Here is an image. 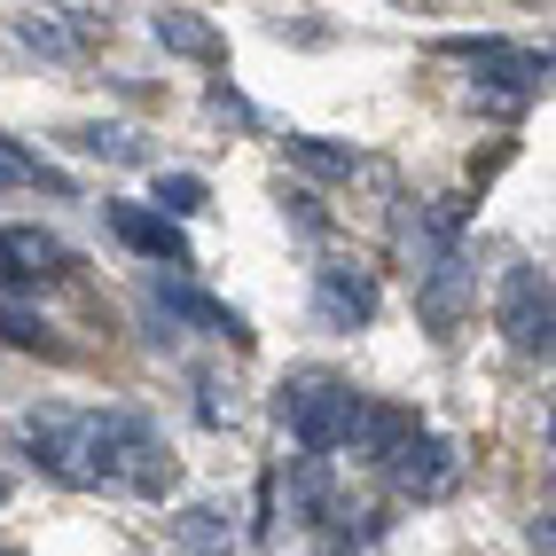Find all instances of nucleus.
Masks as SVG:
<instances>
[{
	"instance_id": "obj_2",
	"label": "nucleus",
	"mask_w": 556,
	"mask_h": 556,
	"mask_svg": "<svg viewBox=\"0 0 556 556\" xmlns=\"http://www.w3.org/2000/svg\"><path fill=\"white\" fill-rule=\"evenodd\" d=\"M282 424H290V439L314 455V463H329L345 447V431H353V407H361V392L345 384V377H329V368H299V377L282 384Z\"/></svg>"
},
{
	"instance_id": "obj_10",
	"label": "nucleus",
	"mask_w": 556,
	"mask_h": 556,
	"mask_svg": "<svg viewBox=\"0 0 556 556\" xmlns=\"http://www.w3.org/2000/svg\"><path fill=\"white\" fill-rule=\"evenodd\" d=\"M392 486H400V494H416V502H439V494L455 486V447L424 431L416 447H407V455L392 463Z\"/></svg>"
},
{
	"instance_id": "obj_7",
	"label": "nucleus",
	"mask_w": 556,
	"mask_h": 556,
	"mask_svg": "<svg viewBox=\"0 0 556 556\" xmlns=\"http://www.w3.org/2000/svg\"><path fill=\"white\" fill-rule=\"evenodd\" d=\"M455 55H470V71H486V87H509V94H533L548 79V55L502 48V40H455Z\"/></svg>"
},
{
	"instance_id": "obj_12",
	"label": "nucleus",
	"mask_w": 556,
	"mask_h": 556,
	"mask_svg": "<svg viewBox=\"0 0 556 556\" xmlns=\"http://www.w3.org/2000/svg\"><path fill=\"white\" fill-rule=\"evenodd\" d=\"M173 541L189 548V556H236L243 533H236V517L219 509V502H189V509L173 517Z\"/></svg>"
},
{
	"instance_id": "obj_4",
	"label": "nucleus",
	"mask_w": 556,
	"mask_h": 556,
	"mask_svg": "<svg viewBox=\"0 0 556 556\" xmlns=\"http://www.w3.org/2000/svg\"><path fill=\"white\" fill-rule=\"evenodd\" d=\"M548 321H556L548 275H541V267H509V275H502V329H509V345L548 361Z\"/></svg>"
},
{
	"instance_id": "obj_20",
	"label": "nucleus",
	"mask_w": 556,
	"mask_h": 556,
	"mask_svg": "<svg viewBox=\"0 0 556 556\" xmlns=\"http://www.w3.org/2000/svg\"><path fill=\"white\" fill-rule=\"evenodd\" d=\"M79 150H94V157H134V134H126V126H87Z\"/></svg>"
},
{
	"instance_id": "obj_13",
	"label": "nucleus",
	"mask_w": 556,
	"mask_h": 556,
	"mask_svg": "<svg viewBox=\"0 0 556 556\" xmlns=\"http://www.w3.org/2000/svg\"><path fill=\"white\" fill-rule=\"evenodd\" d=\"M150 31H157V48H165V55H204V63H212V55H228V40H219V31H212L197 9H157Z\"/></svg>"
},
{
	"instance_id": "obj_22",
	"label": "nucleus",
	"mask_w": 556,
	"mask_h": 556,
	"mask_svg": "<svg viewBox=\"0 0 556 556\" xmlns=\"http://www.w3.org/2000/svg\"><path fill=\"white\" fill-rule=\"evenodd\" d=\"M0 556H16V548H0Z\"/></svg>"
},
{
	"instance_id": "obj_15",
	"label": "nucleus",
	"mask_w": 556,
	"mask_h": 556,
	"mask_svg": "<svg viewBox=\"0 0 556 556\" xmlns=\"http://www.w3.org/2000/svg\"><path fill=\"white\" fill-rule=\"evenodd\" d=\"M290 509H299L306 526H321V517H329V463L299 455V470H290Z\"/></svg>"
},
{
	"instance_id": "obj_6",
	"label": "nucleus",
	"mask_w": 556,
	"mask_h": 556,
	"mask_svg": "<svg viewBox=\"0 0 556 556\" xmlns=\"http://www.w3.org/2000/svg\"><path fill=\"white\" fill-rule=\"evenodd\" d=\"M314 314L329 329H368L377 321V282H368L361 267H345V258H329V267L314 275Z\"/></svg>"
},
{
	"instance_id": "obj_16",
	"label": "nucleus",
	"mask_w": 556,
	"mask_h": 556,
	"mask_svg": "<svg viewBox=\"0 0 556 556\" xmlns=\"http://www.w3.org/2000/svg\"><path fill=\"white\" fill-rule=\"evenodd\" d=\"M204 212V180L197 173H157V219H189Z\"/></svg>"
},
{
	"instance_id": "obj_8",
	"label": "nucleus",
	"mask_w": 556,
	"mask_h": 556,
	"mask_svg": "<svg viewBox=\"0 0 556 556\" xmlns=\"http://www.w3.org/2000/svg\"><path fill=\"white\" fill-rule=\"evenodd\" d=\"M0 267H9V282H55L71 267V251L48 228H0Z\"/></svg>"
},
{
	"instance_id": "obj_9",
	"label": "nucleus",
	"mask_w": 556,
	"mask_h": 556,
	"mask_svg": "<svg viewBox=\"0 0 556 556\" xmlns=\"http://www.w3.org/2000/svg\"><path fill=\"white\" fill-rule=\"evenodd\" d=\"M110 228H118L141 258H157V267H189V236L173 228V219L141 212V204H110Z\"/></svg>"
},
{
	"instance_id": "obj_18",
	"label": "nucleus",
	"mask_w": 556,
	"mask_h": 556,
	"mask_svg": "<svg viewBox=\"0 0 556 556\" xmlns=\"http://www.w3.org/2000/svg\"><path fill=\"white\" fill-rule=\"evenodd\" d=\"M290 157H299L306 173H353V165H361L353 150H329L321 134H290Z\"/></svg>"
},
{
	"instance_id": "obj_5",
	"label": "nucleus",
	"mask_w": 556,
	"mask_h": 556,
	"mask_svg": "<svg viewBox=\"0 0 556 556\" xmlns=\"http://www.w3.org/2000/svg\"><path fill=\"white\" fill-rule=\"evenodd\" d=\"M31 439V463L63 486H87V416H63V407H40V416L24 424Z\"/></svg>"
},
{
	"instance_id": "obj_19",
	"label": "nucleus",
	"mask_w": 556,
	"mask_h": 556,
	"mask_svg": "<svg viewBox=\"0 0 556 556\" xmlns=\"http://www.w3.org/2000/svg\"><path fill=\"white\" fill-rule=\"evenodd\" d=\"M0 338H9V345H24V353H63V345L48 338V321H31L24 306H0Z\"/></svg>"
},
{
	"instance_id": "obj_1",
	"label": "nucleus",
	"mask_w": 556,
	"mask_h": 556,
	"mask_svg": "<svg viewBox=\"0 0 556 556\" xmlns=\"http://www.w3.org/2000/svg\"><path fill=\"white\" fill-rule=\"evenodd\" d=\"M87 486H134L165 502L180 486V463L141 407H102V416H87Z\"/></svg>"
},
{
	"instance_id": "obj_14",
	"label": "nucleus",
	"mask_w": 556,
	"mask_h": 556,
	"mask_svg": "<svg viewBox=\"0 0 556 556\" xmlns=\"http://www.w3.org/2000/svg\"><path fill=\"white\" fill-rule=\"evenodd\" d=\"M463 251L455 258H431V267H424V314H431V329H439V338H447V329L463 321Z\"/></svg>"
},
{
	"instance_id": "obj_3",
	"label": "nucleus",
	"mask_w": 556,
	"mask_h": 556,
	"mask_svg": "<svg viewBox=\"0 0 556 556\" xmlns=\"http://www.w3.org/2000/svg\"><path fill=\"white\" fill-rule=\"evenodd\" d=\"M416 439H424L416 407H392V400H368V392H361V407H353V431H345V447H353L361 463L392 470L407 447H416Z\"/></svg>"
},
{
	"instance_id": "obj_17",
	"label": "nucleus",
	"mask_w": 556,
	"mask_h": 556,
	"mask_svg": "<svg viewBox=\"0 0 556 556\" xmlns=\"http://www.w3.org/2000/svg\"><path fill=\"white\" fill-rule=\"evenodd\" d=\"M16 40H24V48H40V55H71V31H63L55 9H48V16H40V9L16 16Z\"/></svg>"
},
{
	"instance_id": "obj_23",
	"label": "nucleus",
	"mask_w": 556,
	"mask_h": 556,
	"mask_svg": "<svg viewBox=\"0 0 556 556\" xmlns=\"http://www.w3.org/2000/svg\"><path fill=\"white\" fill-rule=\"evenodd\" d=\"M0 494H9V486H0Z\"/></svg>"
},
{
	"instance_id": "obj_21",
	"label": "nucleus",
	"mask_w": 556,
	"mask_h": 556,
	"mask_svg": "<svg viewBox=\"0 0 556 556\" xmlns=\"http://www.w3.org/2000/svg\"><path fill=\"white\" fill-rule=\"evenodd\" d=\"M24 180H31V165L9 150V141H0V189H24Z\"/></svg>"
},
{
	"instance_id": "obj_11",
	"label": "nucleus",
	"mask_w": 556,
	"mask_h": 556,
	"mask_svg": "<svg viewBox=\"0 0 556 556\" xmlns=\"http://www.w3.org/2000/svg\"><path fill=\"white\" fill-rule=\"evenodd\" d=\"M157 306H165V314H180V321H197L204 338H228V345H251V329H243V314H236V306H219V299H204V290H189V282H157Z\"/></svg>"
}]
</instances>
